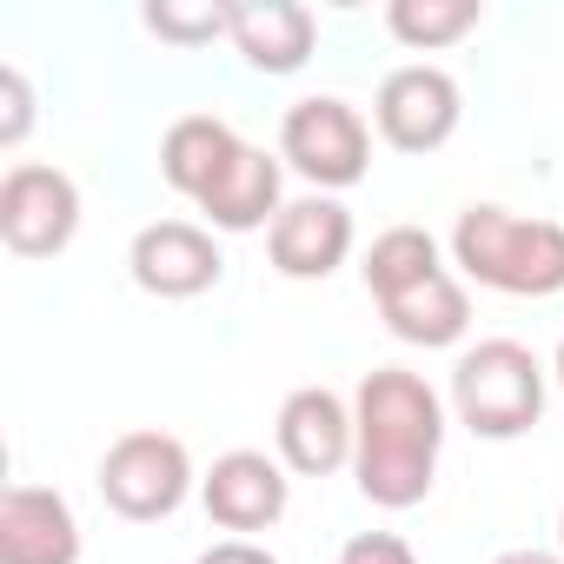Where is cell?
<instances>
[{
  "mask_svg": "<svg viewBox=\"0 0 564 564\" xmlns=\"http://www.w3.org/2000/svg\"><path fill=\"white\" fill-rule=\"evenodd\" d=\"M352 478L379 511H412L432 498L438 485V452H445V399L405 372V366H379L359 379L352 392Z\"/></svg>",
  "mask_w": 564,
  "mask_h": 564,
  "instance_id": "cell-1",
  "label": "cell"
},
{
  "mask_svg": "<svg viewBox=\"0 0 564 564\" xmlns=\"http://www.w3.org/2000/svg\"><path fill=\"white\" fill-rule=\"evenodd\" d=\"M452 265L485 293L551 300V293H564V226L511 213L498 199H471L452 226Z\"/></svg>",
  "mask_w": 564,
  "mask_h": 564,
  "instance_id": "cell-2",
  "label": "cell"
},
{
  "mask_svg": "<svg viewBox=\"0 0 564 564\" xmlns=\"http://www.w3.org/2000/svg\"><path fill=\"white\" fill-rule=\"evenodd\" d=\"M452 412L471 438L511 445L544 419V366L518 339H478L452 366Z\"/></svg>",
  "mask_w": 564,
  "mask_h": 564,
  "instance_id": "cell-3",
  "label": "cell"
},
{
  "mask_svg": "<svg viewBox=\"0 0 564 564\" xmlns=\"http://www.w3.org/2000/svg\"><path fill=\"white\" fill-rule=\"evenodd\" d=\"M279 160H286L313 193H346L372 173V127L339 94H306L279 120Z\"/></svg>",
  "mask_w": 564,
  "mask_h": 564,
  "instance_id": "cell-4",
  "label": "cell"
},
{
  "mask_svg": "<svg viewBox=\"0 0 564 564\" xmlns=\"http://www.w3.org/2000/svg\"><path fill=\"white\" fill-rule=\"evenodd\" d=\"M94 478H100L107 511H120L127 524H160V518H173V511L186 505V491L199 485L186 445H180L173 432H153V425L120 432V438L100 452V471H94Z\"/></svg>",
  "mask_w": 564,
  "mask_h": 564,
  "instance_id": "cell-5",
  "label": "cell"
},
{
  "mask_svg": "<svg viewBox=\"0 0 564 564\" xmlns=\"http://www.w3.org/2000/svg\"><path fill=\"white\" fill-rule=\"evenodd\" d=\"M80 232V186L67 166L14 160L0 180V246L14 259H61Z\"/></svg>",
  "mask_w": 564,
  "mask_h": 564,
  "instance_id": "cell-6",
  "label": "cell"
},
{
  "mask_svg": "<svg viewBox=\"0 0 564 564\" xmlns=\"http://www.w3.org/2000/svg\"><path fill=\"white\" fill-rule=\"evenodd\" d=\"M465 120V87L432 67V61H405L379 80L372 94V127L392 153H438Z\"/></svg>",
  "mask_w": 564,
  "mask_h": 564,
  "instance_id": "cell-7",
  "label": "cell"
},
{
  "mask_svg": "<svg viewBox=\"0 0 564 564\" xmlns=\"http://www.w3.org/2000/svg\"><path fill=\"white\" fill-rule=\"evenodd\" d=\"M127 272H133V286L153 293V300H199V293L219 286L226 259H219L213 226H199V219H153V226L133 232Z\"/></svg>",
  "mask_w": 564,
  "mask_h": 564,
  "instance_id": "cell-8",
  "label": "cell"
},
{
  "mask_svg": "<svg viewBox=\"0 0 564 564\" xmlns=\"http://www.w3.org/2000/svg\"><path fill=\"white\" fill-rule=\"evenodd\" d=\"M199 505H206V518L219 531L252 538V531H272L279 518H286L293 478H286V465H279V458L239 445V452H219L213 458V471L199 478Z\"/></svg>",
  "mask_w": 564,
  "mask_h": 564,
  "instance_id": "cell-9",
  "label": "cell"
},
{
  "mask_svg": "<svg viewBox=\"0 0 564 564\" xmlns=\"http://www.w3.org/2000/svg\"><path fill=\"white\" fill-rule=\"evenodd\" d=\"M272 445H279V465L300 471V478H333L352 465V445H359V425H352V399H339L333 386H300L279 405V425H272Z\"/></svg>",
  "mask_w": 564,
  "mask_h": 564,
  "instance_id": "cell-10",
  "label": "cell"
},
{
  "mask_svg": "<svg viewBox=\"0 0 564 564\" xmlns=\"http://www.w3.org/2000/svg\"><path fill=\"white\" fill-rule=\"evenodd\" d=\"M265 252H272V272L286 279H333L352 259V213L333 193H300L272 219Z\"/></svg>",
  "mask_w": 564,
  "mask_h": 564,
  "instance_id": "cell-11",
  "label": "cell"
},
{
  "mask_svg": "<svg viewBox=\"0 0 564 564\" xmlns=\"http://www.w3.org/2000/svg\"><path fill=\"white\" fill-rule=\"evenodd\" d=\"M0 564H80V518L54 485L0 491Z\"/></svg>",
  "mask_w": 564,
  "mask_h": 564,
  "instance_id": "cell-12",
  "label": "cell"
},
{
  "mask_svg": "<svg viewBox=\"0 0 564 564\" xmlns=\"http://www.w3.org/2000/svg\"><path fill=\"white\" fill-rule=\"evenodd\" d=\"M226 41L239 47V61L265 80H286L313 61L319 47V14L300 8V0H239Z\"/></svg>",
  "mask_w": 564,
  "mask_h": 564,
  "instance_id": "cell-13",
  "label": "cell"
},
{
  "mask_svg": "<svg viewBox=\"0 0 564 564\" xmlns=\"http://www.w3.org/2000/svg\"><path fill=\"white\" fill-rule=\"evenodd\" d=\"M199 213L213 232H272V219L286 213V160L246 140L232 166L199 193Z\"/></svg>",
  "mask_w": 564,
  "mask_h": 564,
  "instance_id": "cell-14",
  "label": "cell"
},
{
  "mask_svg": "<svg viewBox=\"0 0 564 564\" xmlns=\"http://www.w3.org/2000/svg\"><path fill=\"white\" fill-rule=\"evenodd\" d=\"M379 319H386L392 339L438 352V346H458V339H465V326H471V293H465V279L445 265V272L419 279V286L379 300Z\"/></svg>",
  "mask_w": 564,
  "mask_h": 564,
  "instance_id": "cell-15",
  "label": "cell"
},
{
  "mask_svg": "<svg viewBox=\"0 0 564 564\" xmlns=\"http://www.w3.org/2000/svg\"><path fill=\"white\" fill-rule=\"evenodd\" d=\"M239 147H246V140H239L219 113H180V120L166 127V140H160V173H166V186H173L180 199L199 206V193L232 166Z\"/></svg>",
  "mask_w": 564,
  "mask_h": 564,
  "instance_id": "cell-16",
  "label": "cell"
},
{
  "mask_svg": "<svg viewBox=\"0 0 564 564\" xmlns=\"http://www.w3.org/2000/svg\"><path fill=\"white\" fill-rule=\"evenodd\" d=\"M366 293L372 300H392V293H405V286H419V279H432V272H445V246L425 232V226H386L372 246H366Z\"/></svg>",
  "mask_w": 564,
  "mask_h": 564,
  "instance_id": "cell-17",
  "label": "cell"
},
{
  "mask_svg": "<svg viewBox=\"0 0 564 564\" xmlns=\"http://www.w3.org/2000/svg\"><path fill=\"white\" fill-rule=\"evenodd\" d=\"M485 8L478 0H392L386 8V28L399 47L412 54H438V47H458L465 34H478Z\"/></svg>",
  "mask_w": 564,
  "mask_h": 564,
  "instance_id": "cell-18",
  "label": "cell"
},
{
  "mask_svg": "<svg viewBox=\"0 0 564 564\" xmlns=\"http://www.w3.org/2000/svg\"><path fill=\"white\" fill-rule=\"evenodd\" d=\"M140 21H147V34H160L173 47H206L232 28V8H219V0H199V8H186V0H153Z\"/></svg>",
  "mask_w": 564,
  "mask_h": 564,
  "instance_id": "cell-19",
  "label": "cell"
},
{
  "mask_svg": "<svg viewBox=\"0 0 564 564\" xmlns=\"http://www.w3.org/2000/svg\"><path fill=\"white\" fill-rule=\"evenodd\" d=\"M34 133V87L21 67H0V147H21Z\"/></svg>",
  "mask_w": 564,
  "mask_h": 564,
  "instance_id": "cell-20",
  "label": "cell"
},
{
  "mask_svg": "<svg viewBox=\"0 0 564 564\" xmlns=\"http://www.w3.org/2000/svg\"><path fill=\"white\" fill-rule=\"evenodd\" d=\"M339 564H419V551L399 531H352L339 544Z\"/></svg>",
  "mask_w": 564,
  "mask_h": 564,
  "instance_id": "cell-21",
  "label": "cell"
},
{
  "mask_svg": "<svg viewBox=\"0 0 564 564\" xmlns=\"http://www.w3.org/2000/svg\"><path fill=\"white\" fill-rule=\"evenodd\" d=\"M193 564H279L265 544H252V538H219V544H206Z\"/></svg>",
  "mask_w": 564,
  "mask_h": 564,
  "instance_id": "cell-22",
  "label": "cell"
},
{
  "mask_svg": "<svg viewBox=\"0 0 564 564\" xmlns=\"http://www.w3.org/2000/svg\"><path fill=\"white\" fill-rule=\"evenodd\" d=\"M491 564H564V551H538V544H518V551H498Z\"/></svg>",
  "mask_w": 564,
  "mask_h": 564,
  "instance_id": "cell-23",
  "label": "cell"
},
{
  "mask_svg": "<svg viewBox=\"0 0 564 564\" xmlns=\"http://www.w3.org/2000/svg\"><path fill=\"white\" fill-rule=\"evenodd\" d=\"M551 372H557V392H564V339H557V366Z\"/></svg>",
  "mask_w": 564,
  "mask_h": 564,
  "instance_id": "cell-24",
  "label": "cell"
},
{
  "mask_svg": "<svg viewBox=\"0 0 564 564\" xmlns=\"http://www.w3.org/2000/svg\"><path fill=\"white\" fill-rule=\"evenodd\" d=\"M557 551H564V511H557Z\"/></svg>",
  "mask_w": 564,
  "mask_h": 564,
  "instance_id": "cell-25",
  "label": "cell"
}]
</instances>
